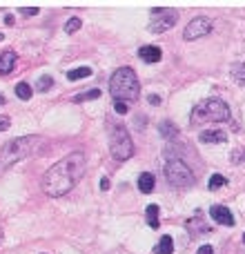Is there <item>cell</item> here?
I'll return each instance as SVG.
<instances>
[{
	"label": "cell",
	"mask_w": 245,
	"mask_h": 254,
	"mask_svg": "<svg viewBox=\"0 0 245 254\" xmlns=\"http://www.w3.org/2000/svg\"><path fill=\"white\" fill-rule=\"evenodd\" d=\"M91 76V69L89 67H78V69H72L67 72V78L69 81H81V78H89Z\"/></svg>",
	"instance_id": "cell-17"
},
{
	"label": "cell",
	"mask_w": 245,
	"mask_h": 254,
	"mask_svg": "<svg viewBox=\"0 0 245 254\" xmlns=\"http://www.w3.org/2000/svg\"><path fill=\"white\" fill-rule=\"evenodd\" d=\"M109 149H111V156H114L116 161H127V158H132V154H134V143H132L125 127L116 125L114 130H111Z\"/></svg>",
	"instance_id": "cell-5"
},
{
	"label": "cell",
	"mask_w": 245,
	"mask_h": 254,
	"mask_svg": "<svg viewBox=\"0 0 245 254\" xmlns=\"http://www.w3.org/2000/svg\"><path fill=\"white\" fill-rule=\"evenodd\" d=\"M101 96V89H89V91H81L74 96V103H82V101H96Z\"/></svg>",
	"instance_id": "cell-15"
},
{
	"label": "cell",
	"mask_w": 245,
	"mask_h": 254,
	"mask_svg": "<svg viewBox=\"0 0 245 254\" xmlns=\"http://www.w3.org/2000/svg\"><path fill=\"white\" fill-rule=\"evenodd\" d=\"M20 14H25V16H36V14H38V7H23V9H20Z\"/></svg>",
	"instance_id": "cell-23"
},
{
	"label": "cell",
	"mask_w": 245,
	"mask_h": 254,
	"mask_svg": "<svg viewBox=\"0 0 245 254\" xmlns=\"http://www.w3.org/2000/svg\"><path fill=\"white\" fill-rule=\"evenodd\" d=\"M174 252V241H172V236H161V241H159V245H156V254H172Z\"/></svg>",
	"instance_id": "cell-14"
},
{
	"label": "cell",
	"mask_w": 245,
	"mask_h": 254,
	"mask_svg": "<svg viewBox=\"0 0 245 254\" xmlns=\"http://www.w3.org/2000/svg\"><path fill=\"white\" fill-rule=\"evenodd\" d=\"M243 243H245V234H243Z\"/></svg>",
	"instance_id": "cell-31"
},
{
	"label": "cell",
	"mask_w": 245,
	"mask_h": 254,
	"mask_svg": "<svg viewBox=\"0 0 245 254\" xmlns=\"http://www.w3.org/2000/svg\"><path fill=\"white\" fill-rule=\"evenodd\" d=\"M9 125H11V120L7 118V116H2V118H0V132H7L9 130Z\"/></svg>",
	"instance_id": "cell-24"
},
{
	"label": "cell",
	"mask_w": 245,
	"mask_h": 254,
	"mask_svg": "<svg viewBox=\"0 0 245 254\" xmlns=\"http://www.w3.org/2000/svg\"><path fill=\"white\" fill-rule=\"evenodd\" d=\"M165 178H167L169 185L188 187L194 183V172L183 163V161L172 158V161H167V165H165Z\"/></svg>",
	"instance_id": "cell-6"
},
{
	"label": "cell",
	"mask_w": 245,
	"mask_h": 254,
	"mask_svg": "<svg viewBox=\"0 0 245 254\" xmlns=\"http://www.w3.org/2000/svg\"><path fill=\"white\" fill-rule=\"evenodd\" d=\"M201 141L203 143H225L227 134L221 130H205V132H201Z\"/></svg>",
	"instance_id": "cell-12"
},
{
	"label": "cell",
	"mask_w": 245,
	"mask_h": 254,
	"mask_svg": "<svg viewBox=\"0 0 245 254\" xmlns=\"http://www.w3.org/2000/svg\"><path fill=\"white\" fill-rule=\"evenodd\" d=\"M101 190H103V192L109 190V181H107V178H101Z\"/></svg>",
	"instance_id": "cell-28"
},
{
	"label": "cell",
	"mask_w": 245,
	"mask_h": 254,
	"mask_svg": "<svg viewBox=\"0 0 245 254\" xmlns=\"http://www.w3.org/2000/svg\"><path fill=\"white\" fill-rule=\"evenodd\" d=\"M178 20V11L174 7H154L152 9V23H149V31L154 34H163L167 29H172Z\"/></svg>",
	"instance_id": "cell-7"
},
{
	"label": "cell",
	"mask_w": 245,
	"mask_h": 254,
	"mask_svg": "<svg viewBox=\"0 0 245 254\" xmlns=\"http://www.w3.org/2000/svg\"><path fill=\"white\" fill-rule=\"evenodd\" d=\"M212 31V20L207 16H196V18L190 20V25L185 27L183 31V38L185 40H196V38H203Z\"/></svg>",
	"instance_id": "cell-8"
},
{
	"label": "cell",
	"mask_w": 245,
	"mask_h": 254,
	"mask_svg": "<svg viewBox=\"0 0 245 254\" xmlns=\"http://www.w3.org/2000/svg\"><path fill=\"white\" fill-rule=\"evenodd\" d=\"M196 254H214V250H212V245H201Z\"/></svg>",
	"instance_id": "cell-26"
},
{
	"label": "cell",
	"mask_w": 245,
	"mask_h": 254,
	"mask_svg": "<svg viewBox=\"0 0 245 254\" xmlns=\"http://www.w3.org/2000/svg\"><path fill=\"white\" fill-rule=\"evenodd\" d=\"M149 103H152V105H161V96H156V94H149Z\"/></svg>",
	"instance_id": "cell-27"
},
{
	"label": "cell",
	"mask_w": 245,
	"mask_h": 254,
	"mask_svg": "<svg viewBox=\"0 0 245 254\" xmlns=\"http://www.w3.org/2000/svg\"><path fill=\"white\" fill-rule=\"evenodd\" d=\"M16 67V54L11 52V49H7V52L0 54V74L2 76H7V74H11Z\"/></svg>",
	"instance_id": "cell-10"
},
{
	"label": "cell",
	"mask_w": 245,
	"mask_h": 254,
	"mask_svg": "<svg viewBox=\"0 0 245 254\" xmlns=\"http://www.w3.org/2000/svg\"><path fill=\"white\" fill-rule=\"evenodd\" d=\"M161 130H163V136H172L174 132H176L172 127V123H163V125H161Z\"/></svg>",
	"instance_id": "cell-22"
},
{
	"label": "cell",
	"mask_w": 245,
	"mask_h": 254,
	"mask_svg": "<svg viewBox=\"0 0 245 254\" xmlns=\"http://www.w3.org/2000/svg\"><path fill=\"white\" fill-rule=\"evenodd\" d=\"M230 107L221 98H205L192 110V123H223L230 120Z\"/></svg>",
	"instance_id": "cell-3"
},
{
	"label": "cell",
	"mask_w": 245,
	"mask_h": 254,
	"mask_svg": "<svg viewBox=\"0 0 245 254\" xmlns=\"http://www.w3.org/2000/svg\"><path fill=\"white\" fill-rule=\"evenodd\" d=\"M81 18H72V20H67V25H65V31L67 34H74V31H78L81 29Z\"/></svg>",
	"instance_id": "cell-20"
},
{
	"label": "cell",
	"mask_w": 245,
	"mask_h": 254,
	"mask_svg": "<svg viewBox=\"0 0 245 254\" xmlns=\"http://www.w3.org/2000/svg\"><path fill=\"white\" fill-rule=\"evenodd\" d=\"M210 214H212V219L217 221V223H221V226H234L236 221H234V216H232V212L227 210V207H223V205H214L210 210Z\"/></svg>",
	"instance_id": "cell-9"
},
{
	"label": "cell",
	"mask_w": 245,
	"mask_h": 254,
	"mask_svg": "<svg viewBox=\"0 0 245 254\" xmlns=\"http://www.w3.org/2000/svg\"><path fill=\"white\" fill-rule=\"evenodd\" d=\"M16 96H18L20 101H29V98H31V87H29L27 83H18V85H16Z\"/></svg>",
	"instance_id": "cell-18"
},
{
	"label": "cell",
	"mask_w": 245,
	"mask_h": 254,
	"mask_svg": "<svg viewBox=\"0 0 245 254\" xmlns=\"http://www.w3.org/2000/svg\"><path fill=\"white\" fill-rule=\"evenodd\" d=\"M40 143L38 136H23V139L9 141L5 147L0 149V168H9V165L18 163L20 158L34 154V147Z\"/></svg>",
	"instance_id": "cell-4"
},
{
	"label": "cell",
	"mask_w": 245,
	"mask_h": 254,
	"mask_svg": "<svg viewBox=\"0 0 245 254\" xmlns=\"http://www.w3.org/2000/svg\"><path fill=\"white\" fill-rule=\"evenodd\" d=\"M223 185H227V178L221 176V174H212V176H210V183H207V187H210V190H221Z\"/></svg>",
	"instance_id": "cell-19"
},
{
	"label": "cell",
	"mask_w": 245,
	"mask_h": 254,
	"mask_svg": "<svg viewBox=\"0 0 245 254\" xmlns=\"http://www.w3.org/2000/svg\"><path fill=\"white\" fill-rule=\"evenodd\" d=\"M147 223H149V227H159V205H147Z\"/></svg>",
	"instance_id": "cell-16"
},
{
	"label": "cell",
	"mask_w": 245,
	"mask_h": 254,
	"mask_svg": "<svg viewBox=\"0 0 245 254\" xmlns=\"http://www.w3.org/2000/svg\"><path fill=\"white\" fill-rule=\"evenodd\" d=\"M109 94L116 103L136 101L140 96V83L136 78V72L132 67H120L109 78Z\"/></svg>",
	"instance_id": "cell-2"
},
{
	"label": "cell",
	"mask_w": 245,
	"mask_h": 254,
	"mask_svg": "<svg viewBox=\"0 0 245 254\" xmlns=\"http://www.w3.org/2000/svg\"><path fill=\"white\" fill-rule=\"evenodd\" d=\"M154 185H156V181H154V174H149V172H143L138 176V190L143 194H149L152 190H154Z\"/></svg>",
	"instance_id": "cell-13"
},
{
	"label": "cell",
	"mask_w": 245,
	"mask_h": 254,
	"mask_svg": "<svg viewBox=\"0 0 245 254\" xmlns=\"http://www.w3.org/2000/svg\"><path fill=\"white\" fill-rule=\"evenodd\" d=\"M138 56L143 58L145 62H159L163 54H161V49L154 47V45H145V47L138 49Z\"/></svg>",
	"instance_id": "cell-11"
},
{
	"label": "cell",
	"mask_w": 245,
	"mask_h": 254,
	"mask_svg": "<svg viewBox=\"0 0 245 254\" xmlns=\"http://www.w3.org/2000/svg\"><path fill=\"white\" fill-rule=\"evenodd\" d=\"M0 105H5V98H2V96H0Z\"/></svg>",
	"instance_id": "cell-29"
},
{
	"label": "cell",
	"mask_w": 245,
	"mask_h": 254,
	"mask_svg": "<svg viewBox=\"0 0 245 254\" xmlns=\"http://www.w3.org/2000/svg\"><path fill=\"white\" fill-rule=\"evenodd\" d=\"M2 38H5V36H2V34H0V40H2Z\"/></svg>",
	"instance_id": "cell-30"
},
{
	"label": "cell",
	"mask_w": 245,
	"mask_h": 254,
	"mask_svg": "<svg viewBox=\"0 0 245 254\" xmlns=\"http://www.w3.org/2000/svg\"><path fill=\"white\" fill-rule=\"evenodd\" d=\"M85 154L82 152H72L69 156L60 158L52 169H47L43 176V192L52 198L65 197V194L81 181L85 174Z\"/></svg>",
	"instance_id": "cell-1"
},
{
	"label": "cell",
	"mask_w": 245,
	"mask_h": 254,
	"mask_svg": "<svg viewBox=\"0 0 245 254\" xmlns=\"http://www.w3.org/2000/svg\"><path fill=\"white\" fill-rule=\"evenodd\" d=\"M49 87H52V78H49V76H40V81H38V89H40V91H47Z\"/></svg>",
	"instance_id": "cell-21"
},
{
	"label": "cell",
	"mask_w": 245,
	"mask_h": 254,
	"mask_svg": "<svg viewBox=\"0 0 245 254\" xmlns=\"http://www.w3.org/2000/svg\"><path fill=\"white\" fill-rule=\"evenodd\" d=\"M114 110L118 114H127V103H114Z\"/></svg>",
	"instance_id": "cell-25"
}]
</instances>
